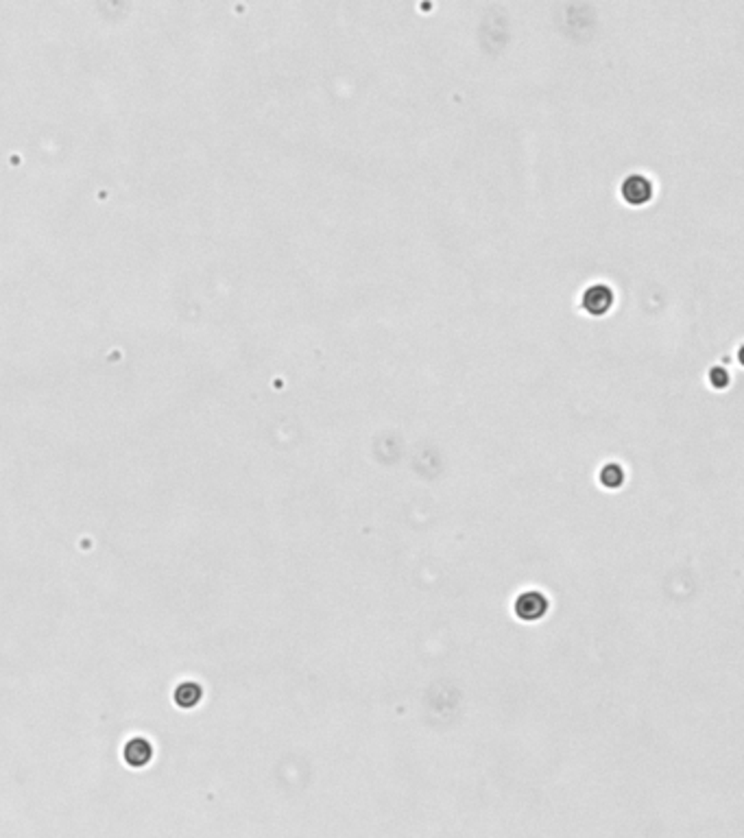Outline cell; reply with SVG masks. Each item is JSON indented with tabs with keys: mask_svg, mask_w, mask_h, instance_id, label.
<instances>
[{
	"mask_svg": "<svg viewBox=\"0 0 744 838\" xmlns=\"http://www.w3.org/2000/svg\"><path fill=\"white\" fill-rule=\"evenodd\" d=\"M620 192L627 203L644 205L652 197V184L644 175H629L627 179H624V184L620 186Z\"/></svg>",
	"mask_w": 744,
	"mask_h": 838,
	"instance_id": "obj_1",
	"label": "cell"
},
{
	"mask_svg": "<svg viewBox=\"0 0 744 838\" xmlns=\"http://www.w3.org/2000/svg\"><path fill=\"white\" fill-rule=\"evenodd\" d=\"M546 609H548V601L540 592H526L515 603V614L524 620H537L546 614Z\"/></svg>",
	"mask_w": 744,
	"mask_h": 838,
	"instance_id": "obj_2",
	"label": "cell"
},
{
	"mask_svg": "<svg viewBox=\"0 0 744 838\" xmlns=\"http://www.w3.org/2000/svg\"><path fill=\"white\" fill-rule=\"evenodd\" d=\"M611 302H613V293H611V288H607V286H603V284H593L589 290H585V295H583V306H585V310H589L591 315H603V312H607L609 310V306H611Z\"/></svg>",
	"mask_w": 744,
	"mask_h": 838,
	"instance_id": "obj_3",
	"label": "cell"
},
{
	"mask_svg": "<svg viewBox=\"0 0 744 838\" xmlns=\"http://www.w3.org/2000/svg\"><path fill=\"white\" fill-rule=\"evenodd\" d=\"M151 756H153L151 744H148L146 740H142V738H131L125 744V749H123V760L129 766H133V768L146 766L148 760H151Z\"/></svg>",
	"mask_w": 744,
	"mask_h": 838,
	"instance_id": "obj_4",
	"label": "cell"
},
{
	"mask_svg": "<svg viewBox=\"0 0 744 838\" xmlns=\"http://www.w3.org/2000/svg\"><path fill=\"white\" fill-rule=\"evenodd\" d=\"M173 697H175V705H180L182 709H190V707H195V705L201 703L203 690H201V685L195 683V681H184V683L175 690Z\"/></svg>",
	"mask_w": 744,
	"mask_h": 838,
	"instance_id": "obj_5",
	"label": "cell"
},
{
	"mask_svg": "<svg viewBox=\"0 0 744 838\" xmlns=\"http://www.w3.org/2000/svg\"><path fill=\"white\" fill-rule=\"evenodd\" d=\"M713 380H716V386H725L727 382H729V376L725 374V371H713Z\"/></svg>",
	"mask_w": 744,
	"mask_h": 838,
	"instance_id": "obj_6",
	"label": "cell"
}]
</instances>
